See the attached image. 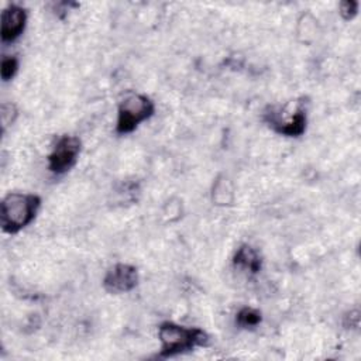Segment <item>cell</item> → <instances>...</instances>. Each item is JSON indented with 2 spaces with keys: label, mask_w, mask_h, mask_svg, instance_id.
<instances>
[{
  "label": "cell",
  "mask_w": 361,
  "mask_h": 361,
  "mask_svg": "<svg viewBox=\"0 0 361 361\" xmlns=\"http://www.w3.org/2000/svg\"><path fill=\"white\" fill-rule=\"evenodd\" d=\"M18 71V59L16 56H6L1 61V79L4 82L10 80L11 78H14V75Z\"/></svg>",
  "instance_id": "8fae6325"
},
{
  "label": "cell",
  "mask_w": 361,
  "mask_h": 361,
  "mask_svg": "<svg viewBox=\"0 0 361 361\" xmlns=\"http://www.w3.org/2000/svg\"><path fill=\"white\" fill-rule=\"evenodd\" d=\"M27 23V13L17 4H10L1 13V41L13 42L24 31Z\"/></svg>",
  "instance_id": "8992f818"
},
{
  "label": "cell",
  "mask_w": 361,
  "mask_h": 361,
  "mask_svg": "<svg viewBox=\"0 0 361 361\" xmlns=\"http://www.w3.org/2000/svg\"><path fill=\"white\" fill-rule=\"evenodd\" d=\"M82 142L75 135H62L48 155V168L54 173L68 172L78 161Z\"/></svg>",
  "instance_id": "277c9868"
},
{
  "label": "cell",
  "mask_w": 361,
  "mask_h": 361,
  "mask_svg": "<svg viewBox=\"0 0 361 361\" xmlns=\"http://www.w3.org/2000/svg\"><path fill=\"white\" fill-rule=\"evenodd\" d=\"M233 262L235 267H240L245 271H250L251 274H257L261 269L262 261L255 248H252L248 244H243L234 254Z\"/></svg>",
  "instance_id": "ba28073f"
},
{
  "label": "cell",
  "mask_w": 361,
  "mask_h": 361,
  "mask_svg": "<svg viewBox=\"0 0 361 361\" xmlns=\"http://www.w3.org/2000/svg\"><path fill=\"white\" fill-rule=\"evenodd\" d=\"M235 322L241 327H255L261 323V313L254 307H243L235 316Z\"/></svg>",
  "instance_id": "30bf717a"
},
{
  "label": "cell",
  "mask_w": 361,
  "mask_h": 361,
  "mask_svg": "<svg viewBox=\"0 0 361 361\" xmlns=\"http://www.w3.org/2000/svg\"><path fill=\"white\" fill-rule=\"evenodd\" d=\"M269 126L279 134L286 137H298L302 135L306 130V110L302 104H299L288 118L278 117L274 113H269L268 117Z\"/></svg>",
  "instance_id": "52a82bcc"
},
{
  "label": "cell",
  "mask_w": 361,
  "mask_h": 361,
  "mask_svg": "<svg viewBox=\"0 0 361 361\" xmlns=\"http://www.w3.org/2000/svg\"><path fill=\"white\" fill-rule=\"evenodd\" d=\"M158 337L161 341L159 357L168 358L195 347L204 345L209 341V336L199 327H185L173 322H164L158 327Z\"/></svg>",
  "instance_id": "7a4b0ae2"
},
{
  "label": "cell",
  "mask_w": 361,
  "mask_h": 361,
  "mask_svg": "<svg viewBox=\"0 0 361 361\" xmlns=\"http://www.w3.org/2000/svg\"><path fill=\"white\" fill-rule=\"evenodd\" d=\"M212 199L216 204H230L233 202V188L226 176H220L213 185Z\"/></svg>",
  "instance_id": "9c48e42d"
},
{
  "label": "cell",
  "mask_w": 361,
  "mask_h": 361,
  "mask_svg": "<svg viewBox=\"0 0 361 361\" xmlns=\"http://www.w3.org/2000/svg\"><path fill=\"white\" fill-rule=\"evenodd\" d=\"M138 283V271L134 265L118 262L109 268L103 278V288L109 293H126L133 290Z\"/></svg>",
  "instance_id": "5b68a950"
},
{
  "label": "cell",
  "mask_w": 361,
  "mask_h": 361,
  "mask_svg": "<svg viewBox=\"0 0 361 361\" xmlns=\"http://www.w3.org/2000/svg\"><path fill=\"white\" fill-rule=\"evenodd\" d=\"M357 11H358V3L357 1L347 0V1L340 3V14L343 16V18L351 20L357 14Z\"/></svg>",
  "instance_id": "7c38bea8"
},
{
  "label": "cell",
  "mask_w": 361,
  "mask_h": 361,
  "mask_svg": "<svg viewBox=\"0 0 361 361\" xmlns=\"http://www.w3.org/2000/svg\"><path fill=\"white\" fill-rule=\"evenodd\" d=\"M41 197L34 193L10 192L1 200L0 221L1 230L7 234H17L27 227L37 216Z\"/></svg>",
  "instance_id": "6da1fadb"
},
{
  "label": "cell",
  "mask_w": 361,
  "mask_h": 361,
  "mask_svg": "<svg viewBox=\"0 0 361 361\" xmlns=\"http://www.w3.org/2000/svg\"><path fill=\"white\" fill-rule=\"evenodd\" d=\"M155 111L154 102L140 93H131L126 96L118 104L116 131L117 134L133 133L142 121L152 117Z\"/></svg>",
  "instance_id": "3957f363"
}]
</instances>
